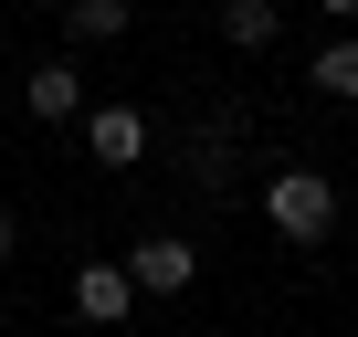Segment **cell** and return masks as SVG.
Masks as SVG:
<instances>
[{"label":"cell","instance_id":"6da1fadb","mask_svg":"<svg viewBox=\"0 0 358 337\" xmlns=\"http://www.w3.org/2000/svg\"><path fill=\"white\" fill-rule=\"evenodd\" d=\"M264 211H274V232L285 243H327L337 232V180H327V168H274V180H264Z\"/></svg>","mask_w":358,"mask_h":337},{"label":"cell","instance_id":"7a4b0ae2","mask_svg":"<svg viewBox=\"0 0 358 337\" xmlns=\"http://www.w3.org/2000/svg\"><path fill=\"white\" fill-rule=\"evenodd\" d=\"M127 274H137V295H190V274H201V243H179V232H148V243L127 253Z\"/></svg>","mask_w":358,"mask_h":337},{"label":"cell","instance_id":"3957f363","mask_svg":"<svg viewBox=\"0 0 358 337\" xmlns=\"http://www.w3.org/2000/svg\"><path fill=\"white\" fill-rule=\"evenodd\" d=\"M74 316H85V327H127V316H137V274H127V264H85V274H74Z\"/></svg>","mask_w":358,"mask_h":337},{"label":"cell","instance_id":"277c9868","mask_svg":"<svg viewBox=\"0 0 358 337\" xmlns=\"http://www.w3.org/2000/svg\"><path fill=\"white\" fill-rule=\"evenodd\" d=\"M85 148H95V168H137L148 158V116L137 106H95L85 116Z\"/></svg>","mask_w":358,"mask_h":337},{"label":"cell","instance_id":"5b68a950","mask_svg":"<svg viewBox=\"0 0 358 337\" xmlns=\"http://www.w3.org/2000/svg\"><path fill=\"white\" fill-rule=\"evenodd\" d=\"M22 106H32L43 127H64V116H95V106H85V74H74V64H43V74L22 85Z\"/></svg>","mask_w":358,"mask_h":337},{"label":"cell","instance_id":"8992f818","mask_svg":"<svg viewBox=\"0 0 358 337\" xmlns=\"http://www.w3.org/2000/svg\"><path fill=\"white\" fill-rule=\"evenodd\" d=\"M127 22H137L127 0H64V32H74V43H116Z\"/></svg>","mask_w":358,"mask_h":337},{"label":"cell","instance_id":"52a82bcc","mask_svg":"<svg viewBox=\"0 0 358 337\" xmlns=\"http://www.w3.org/2000/svg\"><path fill=\"white\" fill-rule=\"evenodd\" d=\"M222 32H232L243 53H264V43L285 32V11H274V0H222Z\"/></svg>","mask_w":358,"mask_h":337},{"label":"cell","instance_id":"ba28073f","mask_svg":"<svg viewBox=\"0 0 358 337\" xmlns=\"http://www.w3.org/2000/svg\"><path fill=\"white\" fill-rule=\"evenodd\" d=\"M306 85H316V95H337V106H358V43H327V53L306 64Z\"/></svg>","mask_w":358,"mask_h":337},{"label":"cell","instance_id":"9c48e42d","mask_svg":"<svg viewBox=\"0 0 358 337\" xmlns=\"http://www.w3.org/2000/svg\"><path fill=\"white\" fill-rule=\"evenodd\" d=\"M316 11H327V22H358V0H316Z\"/></svg>","mask_w":358,"mask_h":337},{"label":"cell","instance_id":"30bf717a","mask_svg":"<svg viewBox=\"0 0 358 337\" xmlns=\"http://www.w3.org/2000/svg\"><path fill=\"white\" fill-rule=\"evenodd\" d=\"M0 264H11V211H0Z\"/></svg>","mask_w":358,"mask_h":337}]
</instances>
